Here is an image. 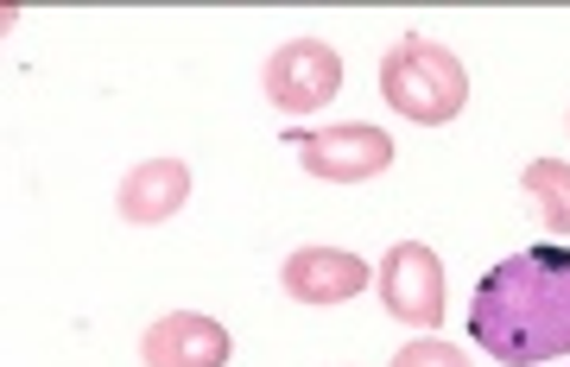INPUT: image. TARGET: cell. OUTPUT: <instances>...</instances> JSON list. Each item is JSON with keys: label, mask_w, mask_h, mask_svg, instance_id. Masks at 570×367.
<instances>
[{"label": "cell", "mask_w": 570, "mask_h": 367, "mask_svg": "<svg viewBox=\"0 0 570 367\" xmlns=\"http://www.w3.org/2000/svg\"><path fill=\"white\" fill-rule=\"evenodd\" d=\"M469 336L501 367L570 355V247H520L475 286Z\"/></svg>", "instance_id": "cell-1"}, {"label": "cell", "mask_w": 570, "mask_h": 367, "mask_svg": "<svg viewBox=\"0 0 570 367\" xmlns=\"http://www.w3.org/2000/svg\"><path fill=\"white\" fill-rule=\"evenodd\" d=\"M393 367H469V355H463V348H450V343H438V336H425V343L400 348Z\"/></svg>", "instance_id": "cell-10"}, {"label": "cell", "mask_w": 570, "mask_h": 367, "mask_svg": "<svg viewBox=\"0 0 570 367\" xmlns=\"http://www.w3.org/2000/svg\"><path fill=\"white\" fill-rule=\"evenodd\" d=\"M121 216L127 222H140V228H153V222H165V216H178L184 204H190V165L184 159H146V165H134L121 178Z\"/></svg>", "instance_id": "cell-8"}, {"label": "cell", "mask_w": 570, "mask_h": 367, "mask_svg": "<svg viewBox=\"0 0 570 367\" xmlns=\"http://www.w3.org/2000/svg\"><path fill=\"white\" fill-rule=\"evenodd\" d=\"M146 367H228V329L197 310H171L140 336Z\"/></svg>", "instance_id": "cell-7"}, {"label": "cell", "mask_w": 570, "mask_h": 367, "mask_svg": "<svg viewBox=\"0 0 570 367\" xmlns=\"http://www.w3.org/2000/svg\"><path fill=\"white\" fill-rule=\"evenodd\" d=\"M279 286L298 305H348L355 291H367V260H355L343 247H298V254H285Z\"/></svg>", "instance_id": "cell-6"}, {"label": "cell", "mask_w": 570, "mask_h": 367, "mask_svg": "<svg viewBox=\"0 0 570 367\" xmlns=\"http://www.w3.org/2000/svg\"><path fill=\"white\" fill-rule=\"evenodd\" d=\"M564 121H570V115H564Z\"/></svg>", "instance_id": "cell-11"}, {"label": "cell", "mask_w": 570, "mask_h": 367, "mask_svg": "<svg viewBox=\"0 0 570 367\" xmlns=\"http://www.w3.org/2000/svg\"><path fill=\"white\" fill-rule=\"evenodd\" d=\"M343 89V58L324 39H285L266 58V102L279 115H317Z\"/></svg>", "instance_id": "cell-4"}, {"label": "cell", "mask_w": 570, "mask_h": 367, "mask_svg": "<svg viewBox=\"0 0 570 367\" xmlns=\"http://www.w3.org/2000/svg\"><path fill=\"white\" fill-rule=\"evenodd\" d=\"M381 96L412 127H444L469 102V70L456 63V51H444L438 39H419L412 32V39H400L381 58Z\"/></svg>", "instance_id": "cell-2"}, {"label": "cell", "mask_w": 570, "mask_h": 367, "mask_svg": "<svg viewBox=\"0 0 570 367\" xmlns=\"http://www.w3.org/2000/svg\"><path fill=\"white\" fill-rule=\"evenodd\" d=\"M285 146L305 159L311 178L324 184H367L393 165V133H381V127H317V133L292 127Z\"/></svg>", "instance_id": "cell-3"}, {"label": "cell", "mask_w": 570, "mask_h": 367, "mask_svg": "<svg viewBox=\"0 0 570 367\" xmlns=\"http://www.w3.org/2000/svg\"><path fill=\"white\" fill-rule=\"evenodd\" d=\"M520 184H527V197H532V209H539V222L558 228V235H570V165H564V159H532Z\"/></svg>", "instance_id": "cell-9"}, {"label": "cell", "mask_w": 570, "mask_h": 367, "mask_svg": "<svg viewBox=\"0 0 570 367\" xmlns=\"http://www.w3.org/2000/svg\"><path fill=\"white\" fill-rule=\"evenodd\" d=\"M374 286H381V305H387L393 324H406V329H438L444 324V266H438V254H431L425 241L387 247Z\"/></svg>", "instance_id": "cell-5"}]
</instances>
